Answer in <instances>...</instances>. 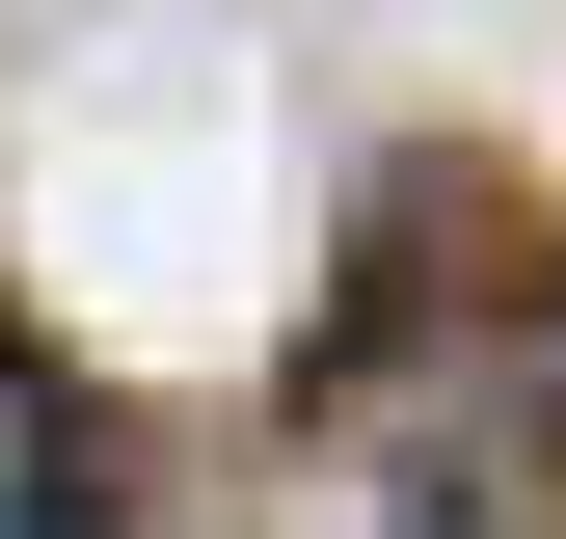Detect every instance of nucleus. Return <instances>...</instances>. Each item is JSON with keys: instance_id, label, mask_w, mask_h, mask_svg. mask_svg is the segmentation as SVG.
<instances>
[{"instance_id": "f257e3e1", "label": "nucleus", "mask_w": 566, "mask_h": 539, "mask_svg": "<svg viewBox=\"0 0 566 539\" xmlns=\"http://www.w3.org/2000/svg\"><path fill=\"white\" fill-rule=\"evenodd\" d=\"M432 324V404H405V539H566V270L539 243H485V270H378V351Z\"/></svg>"}, {"instance_id": "f03ea898", "label": "nucleus", "mask_w": 566, "mask_h": 539, "mask_svg": "<svg viewBox=\"0 0 566 539\" xmlns=\"http://www.w3.org/2000/svg\"><path fill=\"white\" fill-rule=\"evenodd\" d=\"M108 512H135V486H108V404L0 324V539H108Z\"/></svg>"}]
</instances>
